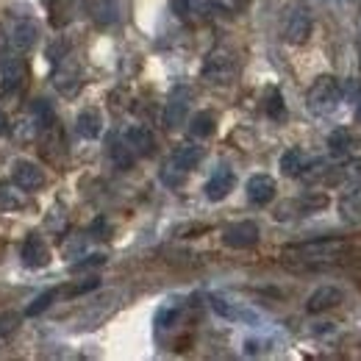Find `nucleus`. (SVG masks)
<instances>
[{
    "label": "nucleus",
    "mask_w": 361,
    "mask_h": 361,
    "mask_svg": "<svg viewBox=\"0 0 361 361\" xmlns=\"http://www.w3.org/2000/svg\"><path fill=\"white\" fill-rule=\"evenodd\" d=\"M342 100V84L334 78V75H319L314 84L309 87V94H306V103L314 114H328L339 106Z\"/></svg>",
    "instance_id": "f257e3e1"
},
{
    "label": "nucleus",
    "mask_w": 361,
    "mask_h": 361,
    "mask_svg": "<svg viewBox=\"0 0 361 361\" xmlns=\"http://www.w3.org/2000/svg\"><path fill=\"white\" fill-rule=\"evenodd\" d=\"M312 37V11L306 6H292L283 23V39L289 45H303Z\"/></svg>",
    "instance_id": "f03ea898"
},
{
    "label": "nucleus",
    "mask_w": 361,
    "mask_h": 361,
    "mask_svg": "<svg viewBox=\"0 0 361 361\" xmlns=\"http://www.w3.org/2000/svg\"><path fill=\"white\" fill-rule=\"evenodd\" d=\"M6 39H8V45L14 47L17 53H25V50H31V47L37 45L39 28H37V23L31 17H11Z\"/></svg>",
    "instance_id": "7ed1b4c3"
},
{
    "label": "nucleus",
    "mask_w": 361,
    "mask_h": 361,
    "mask_svg": "<svg viewBox=\"0 0 361 361\" xmlns=\"http://www.w3.org/2000/svg\"><path fill=\"white\" fill-rule=\"evenodd\" d=\"M342 250H345V242H339V239H312L306 245L286 247L289 256H300V259H309V262H314V259H334Z\"/></svg>",
    "instance_id": "20e7f679"
},
{
    "label": "nucleus",
    "mask_w": 361,
    "mask_h": 361,
    "mask_svg": "<svg viewBox=\"0 0 361 361\" xmlns=\"http://www.w3.org/2000/svg\"><path fill=\"white\" fill-rule=\"evenodd\" d=\"M11 176H14V183H17L23 192H37V189L45 186V173H42V167L34 164V161H28V159L14 161Z\"/></svg>",
    "instance_id": "39448f33"
},
{
    "label": "nucleus",
    "mask_w": 361,
    "mask_h": 361,
    "mask_svg": "<svg viewBox=\"0 0 361 361\" xmlns=\"http://www.w3.org/2000/svg\"><path fill=\"white\" fill-rule=\"evenodd\" d=\"M223 242L228 247H236V250H245V247H253L259 242V226L250 223V220H242V223H233L231 228H226L223 233Z\"/></svg>",
    "instance_id": "423d86ee"
},
{
    "label": "nucleus",
    "mask_w": 361,
    "mask_h": 361,
    "mask_svg": "<svg viewBox=\"0 0 361 361\" xmlns=\"http://www.w3.org/2000/svg\"><path fill=\"white\" fill-rule=\"evenodd\" d=\"M186 111H189V92L183 87H176L170 92L167 106H164V126L167 128H180L183 120H186Z\"/></svg>",
    "instance_id": "0eeeda50"
},
{
    "label": "nucleus",
    "mask_w": 361,
    "mask_h": 361,
    "mask_svg": "<svg viewBox=\"0 0 361 361\" xmlns=\"http://www.w3.org/2000/svg\"><path fill=\"white\" fill-rule=\"evenodd\" d=\"M339 303H342V289L328 283V286H319V289L312 292V298L306 300V312L309 314H322V312H328V309H334Z\"/></svg>",
    "instance_id": "6e6552de"
},
{
    "label": "nucleus",
    "mask_w": 361,
    "mask_h": 361,
    "mask_svg": "<svg viewBox=\"0 0 361 361\" xmlns=\"http://www.w3.org/2000/svg\"><path fill=\"white\" fill-rule=\"evenodd\" d=\"M47 262H50L47 245L42 242V236L31 233V236L25 239V245H23V264L31 267V270H39V267H47Z\"/></svg>",
    "instance_id": "1a4fd4ad"
},
{
    "label": "nucleus",
    "mask_w": 361,
    "mask_h": 361,
    "mask_svg": "<svg viewBox=\"0 0 361 361\" xmlns=\"http://www.w3.org/2000/svg\"><path fill=\"white\" fill-rule=\"evenodd\" d=\"M233 170H228V167H220V170H214V176L206 180V197L212 200V203H220V200H226L228 195H231V189H233Z\"/></svg>",
    "instance_id": "9d476101"
},
{
    "label": "nucleus",
    "mask_w": 361,
    "mask_h": 361,
    "mask_svg": "<svg viewBox=\"0 0 361 361\" xmlns=\"http://www.w3.org/2000/svg\"><path fill=\"white\" fill-rule=\"evenodd\" d=\"M245 189H247V200L253 206H267L272 197H275V180L270 176H264V173L253 176V178L247 180Z\"/></svg>",
    "instance_id": "9b49d317"
},
{
    "label": "nucleus",
    "mask_w": 361,
    "mask_h": 361,
    "mask_svg": "<svg viewBox=\"0 0 361 361\" xmlns=\"http://www.w3.org/2000/svg\"><path fill=\"white\" fill-rule=\"evenodd\" d=\"M200 159H203V147H200V145L186 142V145H180L178 150L173 153L170 167H173V170H178V173H189V170H195V167L200 164Z\"/></svg>",
    "instance_id": "f8f14e48"
},
{
    "label": "nucleus",
    "mask_w": 361,
    "mask_h": 361,
    "mask_svg": "<svg viewBox=\"0 0 361 361\" xmlns=\"http://www.w3.org/2000/svg\"><path fill=\"white\" fill-rule=\"evenodd\" d=\"M209 300H212V309L223 317V319H233V322H256V314L247 312V309H242L239 303H231V300L220 298V295H212Z\"/></svg>",
    "instance_id": "ddd939ff"
},
{
    "label": "nucleus",
    "mask_w": 361,
    "mask_h": 361,
    "mask_svg": "<svg viewBox=\"0 0 361 361\" xmlns=\"http://www.w3.org/2000/svg\"><path fill=\"white\" fill-rule=\"evenodd\" d=\"M203 73H206V78H212V81H217V84H228V78H231V73H233V61L228 59L223 50H217V53L209 56Z\"/></svg>",
    "instance_id": "4468645a"
},
{
    "label": "nucleus",
    "mask_w": 361,
    "mask_h": 361,
    "mask_svg": "<svg viewBox=\"0 0 361 361\" xmlns=\"http://www.w3.org/2000/svg\"><path fill=\"white\" fill-rule=\"evenodd\" d=\"M339 214L345 220H361V180L350 183L339 197Z\"/></svg>",
    "instance_id": "2eb2a0df"
},
{
    "label": "nucleus",
    "mask_w": 361,
    "mask_h": 361,
    "mask_svg": "<svg viewBox=\"0 0 361 361\" xmlns=\"http://www.w3.org/2000/svg\"><path fill=\"white\" fill-rule=\"evenodd\" d=\"M126 142H128V147L134 150L136 156H150L153 147H156V139L150 134V128H145V126L128 128V131H126Z\"/></svg>",
    "instance_id": "dca6fc26"
},
{
    "label": "nucleus",
    "mask_w": 361,
    "mask_h": 361,
    "mask_svg": "<svg viewBox=\"0 0 361 361\" xmlns=\"http://www.w3.org/2000/svg\"><path fill=\"white\" fill-rule=\"evenodd\" d=\"M75 131L84 136V139H97L103 134V117L97 109H84L75 120Z\"/></svg>",
    "instance_id": "f3484780"
},
{
    "label": "nucleus",
    "mask_w": 361,
    "mask_h": 361,
    "mask_svg": "<svg viewBox=\"0 0 361 361\" xmlns=\"http://www.w3.org/2000/svg\"><path fill=\"white\" fill-rule=\"evenodd\" d=\"M56 67H59V70H56V75H53L56 90L64 92V94L78 92V67H75V64H67V61H59Z\"/></svg>",
    "instance_id": "a211bd4d"
},
{
    "label": "nucleus",
    "mask_w": 361,
    "mask_h": 361,
    "mask_svg": "<svg viewBox=\"0 0 361 361\" xmlns=\"http://www.w3.org/2000/svg\"><path fill=\"white\" fill-rule=\"evenodd\" d=\"M17 189H20L17 183H8V180L0 183V209L3 212H20L25 206V197Z\"/></svg>",
    "instance_id": "6ab92c4d"
},
{
    "label": "nucleus",
    "mask_w": 361,
    "mask_h": 361,
    "mask_svg": "<svg viewBox=\"0 0 361 361\" xmlns=\"http://www.w3.org/2000/svg\"><path fill=\"white\" fill-rule=\"evenodd\" d=\"M303 167H306V156H303L300 147H292V150H286V153L281 156V173H283V176L295 178V176L303 173Z\"/></svg>",
    "instance_id": "aec40b11"
},
{
    "label": "nucleus",
    "mask_w": 361,
    "mask_h": 361,
    "mask_svg": "<svg viewBox=\"0 0 361 361\" xmlns=\"http://www.w3.org/2000/svg\"><path fill=\"white\" fill-rule=\"evenodd\" d=\"M92 17L100 25H111L117 20V3L114 0H92Z\"/></svg>",
    "instance_id": "412c9836"
},
{
    "label": "nucleus",
    "mask_w": 361,
    "mask_h": 361,
    "mask_svg": "<svg viewBox=\"0 0 361 361\" xmlns=\"http://www.w3.org/2000/svg\"><path fill=\"white\" fill-rule=\"evenodd\" d=\"M189 134L203 139V136H212L214 134V114L212 111H197L189 123Z\"/></svg>",
    "instance_id": "4be33fe9"
},
{
    "label": "nucleus",
    "mask_w": 361,
    "mask_h": 361,
    "mask_svg": "<svg viewBox=\"0 0 361 361\" xmlns=\"http://www.w3.org/2000/svg\"><path fill=\"white\" fill-rule=\"evenodd\" d=\"M134 150L128 147V142L126 139H114L111 142V159H114V164L120 167V170H128L131 164H134Z\"/></svg>",
    "instance_id": "5701e85b"
},
{
    "label": "nucleus",
    "mask_w": 361,
    "mask_h": 361,
    "mask_svg": "<svg viewBox=\"0 0 361 361\" xmlns=\"http://www.w3.org/2000/svg\"><path fill=\"white\" fill-rule=\"evenodd\" d=\"M350 145H353V136H350L348 128H336V131H331V136H328L331 153H345V150H350Z\"/></svg>",
    "instance_id": "b1692460"
},
{
    "label": "nucleus",
    "mask_w": 361,
    "mask_h": 361,
    "mask_svg": "<svg viewBox=\"0 0 361 361\" xmlns=\"http://www.w3.org/2000/svg\"><path fill=\"white\" fill-rule=\"evenodd\" d=\"M20 81H23V67L11 61L6 67V73H3V94H14L17 87H20Z\"/></svg>",
    "instance_id": "393cba45"
},
{
    "label": "nucleus",
    "mask_w": 361,
    "mask_h": 361,
    "mask_svg": "<svg viewBox=\"0 0 361 361\" xmlns=\"http://www.w3.org/2000/svg\"><path fill=\"white\" fill-rule=\"evenodd\" d=\"M264 109H267V114H270L272 120H283V117H286L283 94H281L278 90H270L267 92V103H264Z\"/></svg>",
    "instance_id": "a878e982"
},
{
    "label": "nucleus",
    "mask_w": 361,
    "mask_h": 361,
    "mask_svg": "<svg viewBox=\"0 0 361 361\" xmlns=\"http://www.w3.org/2000/svg\"><path fill=\"white\" fill-rule=\"evenodd\" d=\"M56 295H59L56 289H45L42 295H37V298L31 300V306L25 309V314H28V317H39V314H42V312L47 309V306H50V303L56 300Z\"/></svg>",
    "instance_id": "bb28decb"
},
{
    "label": "nucleus",
    "mask_w": 361,
    "mask_h": 361,
    "mask_svg": "<svg viewBox=\"0 0 361 361\" xmlns=\"http://www.w3.org/2000/svg\"><path fill=\"white\" fill-rule=\"evenodd\" d=\"M47 6H50V23L61 25L67 20V11L75 6V0H50Z\"/></svg>",
    "instance_id": "cd10ccee"
},
{
    "label": "nucleus",
    "mask_w": 361,
    "mask_h": 361,
    "mask_svg": "<svg viewBox=\"0 0 361 361\" xmlns=\"http://www.w3.org/2000/svg\"><path fill=\"white\" fill-rule=\"evenodd\" d=\"M31 114L37 117L39 128H47V126H53V109L47 106V100H34V106H31Z\"/></svg>",
    "instance_id": "c85d7f7f"
},
{
    "label": "nucleus",
    "mask_w": 361,
    "mask_h": 361,
    "mask_svg": "<svg viewBox=\"0 0 361 361\" xmlns=\"http://www.w3.org/2000/svg\"><path fill=\"white\" fill-rule=\"evenodd\" d=\"M298 206L309 214V212H317V209H325V206H328V197H325V195H309V197H303Z\"/></svg>",
    "instance_id": "c756f323"
},
{
    "label": "nucleus",
    "mask_w": 361,
    "mask_h": 361,
    "mask_svg": "<svg viewBox=\"0 0 361 361\" xmlns=\"http://www.w3.org/2000/svg\"><path fill=\"white\" fill-rule=\"evenodd\" d=\"M176 317H178V309L164 306V309H159V314H156V325H159V328H170V325L176 322Z\"/></svg>",
    "instance_id": "7c9ffc66"
},
{
    "label": "nucleus",
    "mask_w": 361,
    "mask_h": 361,
    "mask_svg": "<svg viewBox=\"0 0 361 361\" xmlns=\"http://www.w3.org/2000/svg\"><path fill=\"white\" fill-rule=\"evenodd\" d=\"M92 289H97V278H90V281H84V283H75V286H70L64 295L67 298H78V295H87Z\"/></svg>",
    "instance_id": "2f4dec72"
},
{
    "label": "nucleus",
    "mask_w": 361,
    "mask_h": 361,
    "mask_svg": "<svg viewBox=\"0 0 361 361\" xmlns=\"http://www.w3.org/2000/svg\"><path fill=\"white\" fill-rule=\"evenodd\" d=\"M64 53H67V45H64V42H56V45L47 47V59H50V64H59V61H64V59H67Z\"/></svg>",
    "instance_id": "473e14b6"
},
{
    "label": "nucleus",
    "mask_w": 361,
    "mask_h": 361,
    "mask_svg": "<svg viewBox=\"0 0 361 361\" xmlns=\"http://www.w3.org/2000/svg\"><path fill=\"white\" fill-rule=\"evenodd\" d=\"M100 264H106V256H87V262H78V264H73V270L81 272V270H90V267H100Z\"/></svg>",
    "instance_id": "72a5a7b5"
},
{
    "label": "nucleus",
    "mask_w": 361,
    "mask_h": 361,
    "mask_svg": "<svg viewBox=\"0 0 361 361\" xmlns=\"http://www.w3.org/2000/svg\"><path fill=\"white\" fill-rule=\"evenodd\" d=\"M14 325H17V317H14V314L0 317V334H8V331H14Z\"/></svg>",
    "instance_id": "f704fd0d"
},
{
    "label": "nucleus",
    "mask_w": 361,
    "mask_h": 361,
    "mask_svg": "<svg viewBox=\"0 0 361 361\" xmlns=\"http://www.w3.org/2000/svg\"><path fill=\"white\" fill-rule=\"evenodd\" d=\"M173 8H176V14H178L180 20H186V14H189V0H173Z\"/></svg>",
    "instance_id": "c9c22d12"
},
{
    "label": "nucleus",
    "mask_w": 361,
    "mask_h": 361,
    "mask_svg": "<svg viewBox=\"0 0 361 361\" xmlns=\"http://www.w3.org/2000/svg\"><path fill=\"white\" fill-rule=\"evenodd\" d=\"M6 131H8V117H6L3 111H0V136L6 134Z\"/></svg>",
    "instance_id": "e433bc0d"
},
{
    "label": "nucleus",
    "mask_w": 361,
    "mask_h": 361,
    "mask_svg": "<svg viewBox=\"0 0 361 361\" xmlns=\"http://www.w3.org/2000/svg\"><path fill=\"white\" fill-rule=\"evenodd\" d=\"M356 120L361 123V103H359V109H356Z\"/></svg>",
    "instance_id": "4c0bfd02"
},
{
    "label": "nucleus",
    "mask_w": 361,
    "mask_h": 361,
    "mask_svg": "<svg viewBox=\"0 0 361 361\" xmlns=\"http://www.w3.org/2000/svg\"><path fill=\"white\" fill-rule=\"evenodd\" d=\"M42 3H50V0H42Z\"/></svg>",
    "instance_id": "58836bf2"
}]
</instances>
